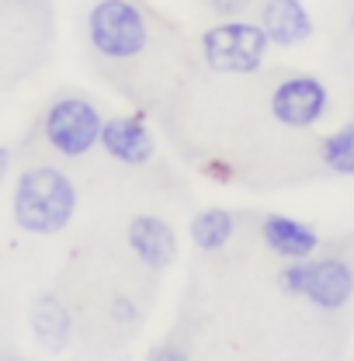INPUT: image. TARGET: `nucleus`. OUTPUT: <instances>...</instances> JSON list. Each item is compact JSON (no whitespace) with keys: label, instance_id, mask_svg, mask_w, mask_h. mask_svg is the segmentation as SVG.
<instances>
[{"label":"nucleus","instance_id":"f257e3e1","mask_svg":"<svg viewBox=\"0 0 354 361\" xmlns=\"http://www.w3.org/2000/svg\"><path fill=\"white\" fill-rule=\"evenodd\" d=\"M77 184L59 167H28L21 171L11 191L14 226L28 236H56L77 216Z\"/></svg>","mask_w":354,"mask_h":361},{"label":"nucleus","instance_id":"f03ea898","mask_svg":"<svg viewBox=\"0 0 354 361\" xmlns=\"http://www.w3.org/2000/svg\"><path fill=\"white\" fill-rule=\"evenodd\" d=\"M278 288L319 313H341L354 299V268L344 257H303L278 271Z\"/></svg>","mask_w":354,"mask_h":361},{"label":"nucleus","instance_id":"7ed1b4c3","mask_svg":"<svg viewBox=\"0 0 354 361\" xmlns=\"http://www.w3.org/2000/svg\"><path fill=\"white\" fill-rule=\"evenodd\" d=\"M271 42L257 21L226 18L202 32V59L212 73L222 77H250L264 66Z\"/></svg>","mask_w":354,"mask_h":361},{"label":"nucleus","instance_id":"20e7f679","mask_svg":"<svg viewBox=\"0 0 354 361\" xmlns=\"http://www.w3.org/2000/svg\"><path fill=\"white\" fill-rule=\"evenodd\" d=\"M87 42L111 63H129L149 45V21L133 0H97L87 14Z\"/></svg>","mask_w":354,"mask_h":361},{"label":"nucleus","instance_id":"39448f33","mask_svg":"<svg viewBox=\"0 0 354 361\" xmlns=\"http://www.w3.org/2000/svg\"><path fill=\"white\" fill-rule=\"evenodd\" d=\"M101 126H104V118H101V111L90 104L87 97H59L45 111L42 135L59 157L80 160L97 146Z\"/></svg>","mask_w":354,"mask_h":361},{"label":"nucleus","instance_id":"423d86ee","mask_svg":"<svg viewBox=\"0 0 354 361\" xmlns=\"http://www.w3.org/2000/svg\"><path fill=\"white\" fill-rule=\"evenodd\" d=\"M330 108V90L310 73H292L271 90V115L285 129H312Z\"/></svg>","mask_w":354,"mask_h":361},{"label":"nucleus","instance_id":"0eeeda50","mask_svg":"<svg viewBox=\"0 0 354 361\" xmlns=\"http://www.w3.org/2000/svg\"><path fill=\"white\" fill-rule=\"evenodd\" d=\"M97 146L104 149L108 160L122 164V167H146L157 153V142L149 126L139 118V115H115V118H104L101 126V139Z\"/></svg>","mask_w":354,"mask_h":361},{"label":"nucleus","instance_id":"6e6552de","mask_svg":"<svg viewBox=\"0 0 354 361\" xmlns=\"http://www.w3.org/2000/svg\"><path fill=\"white\" fill-rule=\"evenodd\" d=\"M257 25L274 49H295L312 39V14L303 0H264Z\"/></svg>","mask_w":354,"mask_h":361},{"label":"nucleus","instance_id":"1a4fd4ad","mask_svg":"<svg viewBox=\"0 0 354 361\" xmlns=\"http://www.w3.org/2000/svg\"><path fill=\"white\" fill-rule=\"evenodd\" d=\"M129 250L139 264L149 271H164L177 261V233L174 226L160 216H135L129 223Z\"/></svg>","mask_w":354,"mask_h":361},{"label":"nucleus","instance_id":"9d476101","mask_svg":"<svg viewBox=\"0 0 354 361\" xmlns=\"http://www.w3.org/2000/svg\"><path fill=\"white\" fill-rule=\"evenodd\" d=\"M261 240L281 261H303V257H312L319 250V233L310 223H299L292 216H264L261 219Z\"/></svg>","mask_w":354,"mask_h":361},{"label":"nucleus","instance_id":"9b49d317","mask_svg":"<svg viewBox=\"0 0 354 361\" xmlns=\"http://www.w3.org/2000/svg\"><path fill=\"white\" fill-rule=\"evenodd\" d=\"M233 233H236V219L229 209H202L188 226L191 243L205 254H219L222 247H229Z\"/></svg>","mask_w":354,"mask_h":361},{"label":"nucleus","instance_id":"f8f14e48","mask_svg":"<svg viewBox=\"0 0 354 361\" xmlns=\"http://www.w3.org/2000/svg\"><path fill=\"white\" fill-rule=\"evenodd\" d=\"M32 330H35V337H39L42 344H49V348L63 344V341L70 337V330H73L70 310H66L56 295L35 299V306H32Z\"/></svg>","mask_w":354,"mask_h":361},{"label":"nucleus","instance_id":"ddd939ff","mask_svg":"<svg viewBox=\"0 0 354 361\" xmlns=\"http://www.w3.org/2000/svg\"><path fill=\"white\" fill-rule=\"evenodd\" d=\"M319 160L326 171H334L341 178H354V122L330 133L319 142Z\"/></svg>","mask_w":354,"mask_h":361},{"label":"nucleus","instance_id":"4468645a","mask_svg":"<svg viewBox=\"0 0 354 361\" xmlns=\"http://www.w3.org/2000/svg\"><path fill=\"white\" fill-rule=\"evenodd\" d=\"M212 4H216V11H219V14H240L250 0H212Z\"/></svg>","mask_w":354,"mask_h":361},{"label":"nucleus","instance_id":"2eb2a0df","mask_svg":"<svg viewBox=\"0 0 354 361\" xmlns=\"http://www.w3.org/2000/svg\"><path fill=\"white\" fill-rule=\"evenodd\" d=\"M7 174H11V153H7V146H0V184Z\"/></svg>","mask_w":354,"mask_h":361},{"label":"nucleus","instance_id":"dca6fc26","mask_svg":"<svg viewBox=\"0 0 354 361\" xmlns=\"http://www.w3.org/2000/svg\"><path fill=\"white\" fill-rule=\"evenodd\" d=\"M351 28H354V18H351Z\"/></svg>","mask_w":354,"mask_h":361}]
</instances>
